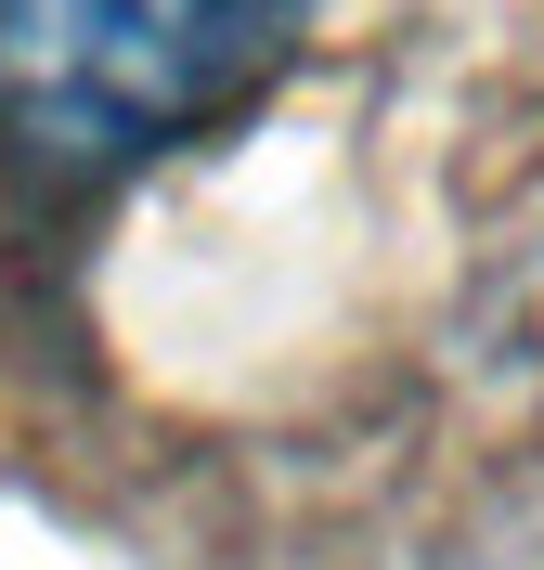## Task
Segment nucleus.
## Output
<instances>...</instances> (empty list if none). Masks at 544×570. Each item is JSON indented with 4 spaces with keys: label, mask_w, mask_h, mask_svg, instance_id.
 Here are the masks:
<instances>
[{
    "label": "nucleus",
    "mask_w": 544,
    "mask_h": 570,
    "mask_svg": "<svg viewBox=\"0 0 544 570\" xmlns=\"http://www.w3.org/2000/svg\"><path fill=\"white\" fill-rule=\"evenodd\" d=\"M298 0H0V130L39 169H130L273 66Z\"/></svg>",
    "instance_id": "1"
}]
</instances>
